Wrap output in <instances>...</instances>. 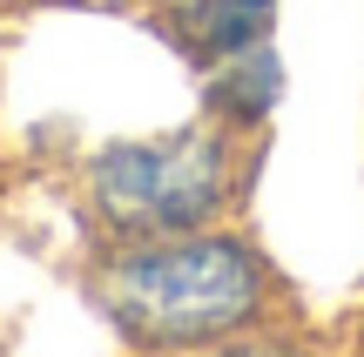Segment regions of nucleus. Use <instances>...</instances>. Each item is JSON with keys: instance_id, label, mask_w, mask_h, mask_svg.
Wrapping results in <instances>:
<instances>
[{"instance_id": "1", "label": "nucleus", "mask_w": 364, "mask_h": 357, "mask_svg": "<svg viewBox=\"0 0 364 357\" xmlns=\"http://www.w3.org/2000/svg\"><path fill=\"white\" fill-rule=\"evenodd\" d=\"M102 304L135 344L196 351V344H223L263 317L270 270L243 236H216V229L135 236L102 270Z\"/></svg>"}, {"instance_id": "2", "label": "nucleus", "mask_w": 364, "mask_h": 357, "mask_svg": "<svg viewBox=\"0 0 364 357\" xmlns=\"http://www.w3.org/2000/svg\"><path fill=\"white\" fill-rule=\"evenodd\" d=\"M236 155L223 128H176L149 142H108L88 162V202L115 236H176L203 229L230 202Z\"/></svg>"}, {"instance_id": "3", "label": "nucleus", "mask_w": 364, "mask_h": 357, "mask_svg": "<svg viewBox=\"0 0 364 357\" xmlns=\"http://www.w3.org/2000/svg\"><path fill=\"white\" fill-rule=\"evenodd\" d=\"M270 27H277V0H182V34L209 61L263 48Z\"/></svg>"}, {"instance_id": "4", "label": "nucleus", "mask_w": 364, "mask_h": 357, "mask_svg": "<svg viewBox=\"0 0 364 357\" xmlns=\"http://www.w3.org/2000/svg\"><path fill=\"white\" fill-rule=\"evenodd\" d=\"M284 94V67H277L270 48H250V54H230L216 61V108L230 121H263Z\"/></svg>"}]
</instances>
